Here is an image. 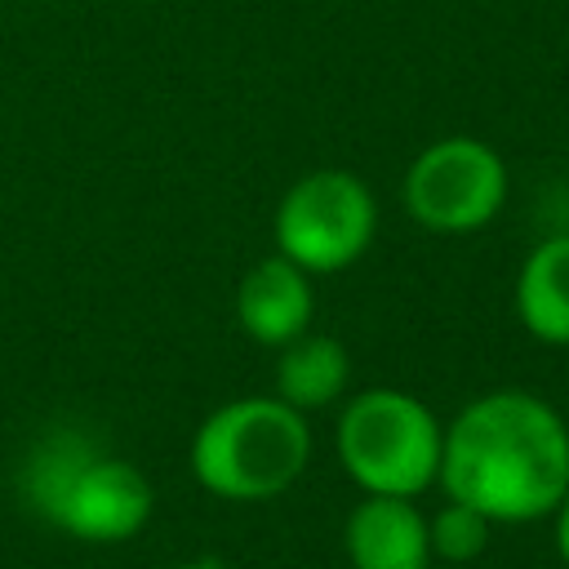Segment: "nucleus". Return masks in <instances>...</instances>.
Masks as SVG:
<instances>
[{
    "label": "nucleus",
    "mask_w": 569,
    "mask_h": 569,
    "mask_svg": "<svg viewBox=\"0 0 569 569\" xmlns=\"http://www.w3.org/2000/svg\"><path fill=\"white\" fill-rule=\"evenodd\" d=\"M436 485L489 525H533L569 489V427L533 391H489L449 418Z\"/></svg>",
    "instance_id": "f257e3e1"
},
{
    "label": "nucleus",
    "mask_w": 569,
    "mask_h": 569,
    "mask_svg": "<svg viewBox=\"0 0 569 569\" xmlns=\"http://www.w3.org/2000/svg\"><path fill=\"white\" fill-rule=\"evenodd\" d=\"M18 489L44 525L80 542H124L156 511L151 480L76 427H49L27 449Z\"/></svg>",
    "instance_id": "f03ea898"
},
{
    "label": "nucleus",
    "mask_w": 569,
    "mask_h": 569,
    "mask_svg": "<svg viewBox=\"0 0 569 569\" xmlns=\"http://www.w3.org/2000/svg\"><path fill=\"white\" fill-rule=\"evenodd\" d=\"M191 476L227 502H267L293 489L311 462L307 413L280 396H240L218 405L191 436Z\"/></svg>",
    "instance_id": "7ed1b4c3"
},
{
    "label": "nucleus",
    "mask_w": 569,
    "mask_h": 569,
    "mask_svg": "<svg viewBox=\"0 0 569 569\" xmlns=\"http://www.w3.org/2000/svg\"><path fill=\"white\" fill-rule=\"evenodd\" d=\"M440 418L400 387H369L338 413V458L365 493L418 498L440 476Z\"/></svg>",
    "instance_id": "20e7f679"
},
{
    "label": "nucleus",
    "mask_w": 569,
    "mask_h": 569,
    "mask_svg": "<svg viewBox=\"0 0 569 569\" xmlns=\"http://www.w3.org/2000/svg\"><path fill=\"white\" fill-rule=\"evenodd\" d=\"M378 231L373 191L347 169L302 173L276 204V253L307 276H333L365 258Z\"/></svg>",
    "instance_id": "39448f33"
},
{
    "label": "nucleus",
    "mask_w": 569,
    "mask_h": 569,
    "mask_svg": "<svg viewBox=\"0 0 569 569\" xmlns=\"http://www.w3.org/2000/svg\"><path fill=\"white\" fill-rule=\"evenodd\" d=\"M507 160L467 133L440 138L409 160L400 200L422 231L471 236L498 218L507 204Z\"/></svg>",
    "instance_id": "423d86ee"
},
{
    "label": "nucleus",
    "mask_w": 569,
    "mask_h": 569,
    "mask_svg": "<svg viewBox=\"0 0 569 569\" xmlns=\"http://www.w3.org/2000/svg\"><path fill=\"white\" fill-rule=\"evenodd\" d=\"M311 316H316L311 276L293 267L284 253L253 262L236 284V320L262 347L293 342L298 333L311 329Z\"/></svg>",
    "instance_id": "0eeeda50"
},
{
    "label": "nucleus",
    "mask_w": 569,
    "mask_h": 569,
    "mask_svg": "<svg viewBox=\"0 0 569 569\" xmlns=\"http://www.w3.org/2000/svg\"><path fill=\"white\" fill-rule=\"evenodd\" d=\"M342 547L351 569H431L427 516L413 498L365 493L342 525Z\"/></svg>",
    "instance_id": "6e6552de"
},
{
    "label": "nucleus",
    "mask_w": 569,
    "mask_h": 569,
    "mask_svg": "<svg viewBox=\"0 0 569 569\" xmlns=\"http://www.w3.org/2000/svg\"><path fill=\"white\" fill-rule=\"evenodd\" d=\"M516 316L538 342L569 347V231L525 253L516 271Z\"/></svg>",
    "instance_id": "1a4fd4ad"
},
{
    "label": "nucleus",
    "mask_w": 569,
    "mask_h": 569,
    "mask_svg": "<svg viewBox=\"0 0 569 569\" xmlns=\"http://www.w3.org/2000/svg\"><path fill=\"white\" fill-rule=\"evenodd\" d=\"M351 378V356L338 338L329 333H298L293 342L280 347L276 360V396L284 405H293L298 413H316L329 409Z\"/></svg>",
    "instance_id": "9d476101"
},
{
    "label": "nucleus",
    "mask_w": 569,
    "mask_h": 569,
    "mask_svg": "<svg viewBox=\"0 0 569 569\" xmlns=\"http://www.w3.org/2000/svg\"><path fill=\"white\" fill-rule=\"evenodd\" d=\"M489 520L458 502V498H445L440 511L427 516V542H431V560H445V565H471L485 547H489Z\"/></svg>",
    "instance_id": "9b49d317"
},
{
    "label": "nucleus",
    "mask_w": 569,
    "mask_h": 569,
    "mask_svg": "<svg viewBox=\"0 0 569 569\" xmlns=\"http://www.w3.org/2000/svg\"><path fill=\"white\" fill-rule=\"evenodd\" d=\"M556 551H560V560H565V569H569V489H565V498L556 502Z\"/></svg>",
    "instance_id": "f8f14e48"
},
{
    "label": "nucleus",
    "mask_w": 569,
    "mask_h": 569,
    "mask_svg": "<svg viewBox=\"0 0 569 569\" xmlns=\"http://www.w3.org/2000/svg\"><path fill=\"white\" fill-rule=\"evenodd\" d=\"M173 569H222L218 560H187V565H173Z\"/></svg>",
    "instance_id": "ddd939ff"
}]
</instances>
